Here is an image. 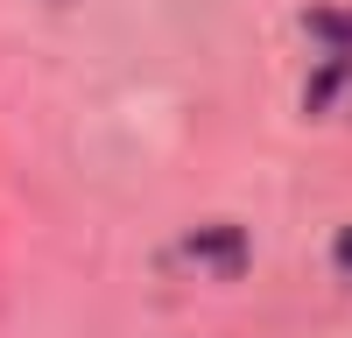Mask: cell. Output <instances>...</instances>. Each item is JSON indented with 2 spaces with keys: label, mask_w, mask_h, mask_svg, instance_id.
Listing matches in <instances>:
<instances>
[{
  "label": "cell",
  "mask_w": 352,
  "mask_h": 338,
  "mask_svg": "<svg viewBox=\"0 0 352 338\" xmlns=\"http://www.w3.org/2000/svg\"><path fill=\"white\" fill-rule=\"evenodd\" d=\"M338 261H345V268H352V233H345V240H338Z\"/></svg>",
  "instance_id": "obj_1"
}]
</instances>
